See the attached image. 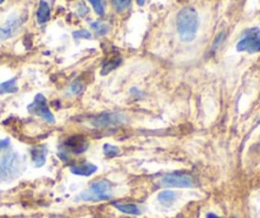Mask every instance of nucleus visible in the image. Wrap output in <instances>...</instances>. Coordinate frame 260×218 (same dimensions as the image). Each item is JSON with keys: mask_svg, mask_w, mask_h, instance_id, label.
Returning <instances> with one entry per match:
<instances>
[{"mask_svg": "<svg viewBox=\"0 0 260 218\" xmlns=\"http://www.w3.org/2000/svg\"><path fill=\"white\" fill-rule=\"evenodd\" d=\"M176 28L182 41L189 42L195 39L199 28V16L194 8H182L176 16Z\"/></svg>", "mask_w": 260, "mask_h": 218, "instance_id": "1", "label": "nucleus"}, {"mask_svg": "<svg viewBox=\"0 0 260 218\" xmlns=\"http://www.w3.org/2000/svg\"><path fill=\"white\" fill-rule=\"evenodd\" d=\"M23 170V162L21 156L16 152L7 153L0 159V182L13 181L21 175Z\"/></svg>", "mask_w": 260, "mask_h": 218, "instance_id": "2", "label": "nucleus"}, {"mask_svg": "<svg viewBox=\"0 0 260 218\" xmlns=\"http://www.w3.org/2000/svg\"><path fill=\"white\" fill-rule=\"evenodd\" d=\"M112 184L107 180H99L92 182L88 190H84L77 197V200H86V202H104L111 198Z\"/></svg>", "mask_w": 260, "mask_h": 218, "instance_id": "3", "label": "nucleus"}, {"mask_svg": "<svg viewBox=\"0 0 260 218\" xmlns=\"http://www.w3.org/2000/svg\"><path fill=\"white\" fill-rule=\"evenodd\" d=\"M237 51L249 52V54H254V52L260 51V29L259 28H250L245 31L242 39L237 42L236 45Z\"/></svg>", "mask_w": 260, "mask_h": 218, "instance_id": "4", "label": "nucleus"}, {"mask_svg": "<svg viewBox=\"0 0 260 218\" xmlns=\"http://www.w3.org/2000/svg\"><path fill=\"white\" fill-rule=\"evenodd\" d=\"M27 110H28L31 114L37 115V116H40L41 119H44L45 121L50 122V124L55 122V117L54 115H52V112L50 111L49 105H47V101L46 99H45L44 95H37V96L35 97L34 102H32L31 105H28Z\"/></svg>", "mask_w": 260, "mask_h": 218, "instance_id": "5", "label": "nucleus"}, {"mask_svg": "<svg viewBox=\"0 0 260 218\" xmlns=\"http://www.w3.org/2000/svg\"><path fill=\"white\" fill-rule=\"evenodd\" d=\"M159 184L167 188H191L195 185V181L189 175L174 172V174H166L162 176Z\"/></svg>", "mask_w": 260, "mask_h": 218, "instance_id": "6", "label": "nucleus"}, {"mask_svg": "<svg viewBox=\"0 0 260 218\" xmlns=\"http://www.w3.org/2000/svg\"><path fill=\"white\" fill-rule=\"evenodd\" d=\"M64 147L67 152L74 154H81L86 152L89 147V142L82 135H73L64 142Z\"/></svg>", "mask_w": 260, "mask_h": 218, "instance_id": "7", "label": "nucleus"}, {"mask_svg": "<svg viewBox=\"0 0 260 218\" xmlns=\"http://www.w3.org/2000/svg\"><path fill=\"white\" fill-rule=\"evenodd\" d=\"M124 117L119 114H115V112H104V114L99 115V116L94 117L92 120V124L94 127L104 128V127H112V125H117L122 121Z\"/></svg>", "mask_w": 260, "mask_h": 218, "instance_id": "8", "label": "nucleus"}, {"mask_svg": "<svg viewBox=\"0 0 260 218\" xmlns=\"http://www.w3.org/2000/svg\"><path fill=\"white\" fill-rule=\"evenodd\" d=\"M46 156H47L46 145H39V147H35V148L31 149V159L36 167L44 166V164L46 162Z\"/></svg>", "mask_w": 260, "mask_h": 218, "instance_id": "9", "label": "nucleus"}, {"mask_svg": "<svg viewBox=\"0 0 260 218\" xmlns=\"http://www.w3.org/2000/svg\"><path fill=\"white\" fill-rule=\"evenodd\" d=\"M97 171V166L93 164H88V162H84L81 165H72L71 166V172L74 175H78V176H91L92 174Z\"/></svg>", "mask_w": 260, "mask_h": 218, "instance_id": "10", "label": "nucleus"}, {"mask_svg": "<svg viewBox=\"0 0 260 218\" xmlns=\"http://www.w3.org/2000/svg\"><path fill=\"white\" fill-rule=\"evenodd\" d=\"M19 26V21L16 18H12L7 22L6 27H0V41L2 40H7L9 37H12L16 32V29L18 28Z\"/></svg>", "mask_w": 260, "mask_h": 218, "instance_id": "11", "label": "nucleus"}, {"mask_svg": "<svg viewBox=\"0 0 260 218\" xmlns=\"http://www.w3.org/2000/svg\"><path fill=\"white\" fill-rule=\"evenodd\" d=\"M112 205H114L115 208H116L117 210H120V212L125 213V214H132V215H138L141 214V209H139V207L137 204H134V203H112Z\"/></svg>", "mask_w": 260, "mask_h": 218, "instance_id": "12", "label": "nucleus"}, {"mask_svg": "<svg viewBox=\"0 0 260 218\" xmlns=\"http://www.w3.org/2000/svg\"><path fill=\"white\" fill-rule=\"evenodd\" d=\"M36 17H37V22H39L40 24H44L49 21L50 7H49V4L45 2V0H41V2H40V6H39V9H37Z\"/></svg>", "mask_w": 260, "mask_h": 218, "instance_id": "13", "label": "nucleus"}, {"mask_svg": "<svg viewBox=\"0 0 260 218\" xmlns=\"http://www.w3.org/2000/svg\"><path fill=\"white\" fill-rule=\"evenodd\" d=\"M120 64H121V57L120 56L110 57V59L106 60V61L104 63V65H102L101 74L102 76H106V74H109L110 72H112L114 69H116Z\"/></svg>", "mask_w": 260, "mask_h": 218, "instance_id": "14", "label": "nucleus"}, {"mask_svg": "<svg viewBox=\"0 0 260 218\" xmlns=\"http://www.w3.org/2000/svg\"><path fill=\"white\" fill-rule=\"evenodd\" d=\"M177 198V193L174 190H164L158 194V200L159 203H162L164 205H170L171 203H174Z\"/></svg>", "mask_w": 260, "mask_h": 218, "instance_id": "15", "label": "nucleus"}, {"mask_svg": "<svg viewBox=\"0 0 260 218\" xmlns=\"http://www.w3.org/2000/svg\"><path fill=\"white\" fill-rule=\"evenodd\" d=\"M17 91H18V86H17L16 78H12L9 79V81H6L0 84V95L16 94Z\"/></svg>", "mask_w": 260, "mask_h": 218, "instance_id": "16", "label": "nucleus"}, {"mask_svg": "<svg viewBox=\"0 0 260 218\" xmlns=\"http://www.w3.org/2000/svg\"><path fill=\"white\" fill-rule=\"evenodd\" d=\"M130 2H132V0H111L112 7H114L115 11L119 12V13L120 12H124L126 8H129Z\"/></svg>", "mask_w": 260, "mask_h": 218, "instance_id": "17", "label": "nucleus"}, {"mask_svg": "<svg viewBox=\"0 0 260 218\" xmlns=\"http://www.w3.org/2000/svg\"><path fill=\"white\" fill-rule=\"evenodd\" d=\"M104 153L105 156L107 157H116L120 154V149L117 148V147H115V145L106 143V144L104 145Z\"/></svg>", "mask_w": 260, "mask_h": 218, "instance_id": "18", "label": "nucleus"}, {"mask_svg": "<svg viewBox=\"0 0 260 218\" xmlns=\"http://www.w3.org/2000/svg\"><path fill=\"white\" fill-rule=\"evenodd\" d=\"M92 29H94L96 31L97 35H100V36H104V35H106L107 32H109V26L105 23H99V22H94V23L91 24Z\"/></svg>", "mask_w": 260, "mask_h": 218, "instance_id": "19", "label": "nucleus"}, {"mask_svg": "<svg viewBox=\"0 0 260 218\" xmlns=\"http://www.w3.org/2000/svg\"><path fill=\"white\" fill-rule=\"evenodd\" d=\"M89 3L93 7L94 12H96L99 16H104L105 14V4L102 0H88Z\"/></svg>", "mask_w": 260, "mask_h": 218, "instance_id": "20", "label": "nucleus"}, {"mask_svg": "<svg viewBox=\"0 0 260 218\" xmlns=\"http://www.w3.org/2000/svg\"><path fill=\"white\" fill-rule=\"evenodd\" d=\"M73 37L74 39H91V34H89L88 31H86V29H79V31H74L73 32Z\"/></svg>", "mask_w": 260, "mask_h": 218, "instance_id": "21", "label": "nucleus"}, {"mask_svg": "<svg viewBox=\"0 0 260 218\" xmlns=\"http://www.w3.org/2000/svg\"><path fill=\"white\" fill-rule=\"evenodd\" d=\"M82 89H83V84H82V82L79 81V79H76V81L72 83L71 91L73 92L74 95H77V94H79V92H82Z\"/></svg>", "mask_w": 260, "mask_h": 218, "instance_id": "22", "label": "nucleus"}, {"mask_svg": "<svg viewBox=\"0 0 260 218\" xmlns=\"http://www.w3.org/2000/svg\"><path fill=\"white\" fill-rule=\"evenodd\" d=\"M223 39H224V32H221V34H219L218 36L216 37V40H214V44H213V47H212L211 52L216 51V49L219 46V44H221V42L223 41Z\"/></svg>", "mask_w": 260, "mask_h": 218, "instance_id": "23", "label": "nucleus"}, {"mask_svg": "<svg viewBox=\"0 0 260 218\" xmlns=\"http://www.w3.org/2000/svg\"><path fill=\"white\" fill-rule=\"evenodd\" d=\"M9 144H11V140H9V138H6V139H0V152L8 148Z\"/></svg>", "mask_w": 260, "mask_h": 218, "instance_id": "24", "label": "nucleus"}, {"mask_svg": "<svg viewBox=\"0 0 260 218\" xmlns=\"http://www.w3.org/2000/svg\"><path fill=\"white\" fill-rule=\"evenodd\" d=\"M79 7H81V9H82L81 12H78V13H79V16H82V17H83V16H86V14L88 13V9L86 8V6H84L83 3H81V4H79Z\"/></svg>", "mask_w": 260, "mask_h": 218, "instance_id": "25", "label": "nucleus"}, {"mask_svg": "<svg viewBox=\"0 0 260 218\" xmlns=\"http://www.w3.org/2000/svg\"><path fill=\"white\" fill-rule=\"evenodd\" d=\"M207 218H222V217H219V215L214 214V213H208V214H207Z\"/></svg>", "mask_w": 260, "mask_h": 218, "instance_id": "26", "label": "nucleus"}, {"mask_svg": "<svg viewBox=\"0 0 260 218\" xmlns=\"http://www.w3.org/2000/svg\"><path fill=\"white\" fill-rule=\"evenodd\" d=\"M138 4H139V6H143L144 0H138Z\"/></svg>", "mask_w": 260, "mask_h": 218, "instance_id": "27", "label": "nucleus"}, {"mask_svg": "<svg viewBox=\"0 0 260 218\" xmlns=\"http://www.w3.org/2000/svg\"><path fill=\"white\" fill-rule=\"evenodd\" d=\"M4 2H6V0H0V4H2V3H4Z\"/></svg>", "mask_w": 260, "mask_h": 218, "instance_id": "28", "label": "nucleus"}]
</instances>
